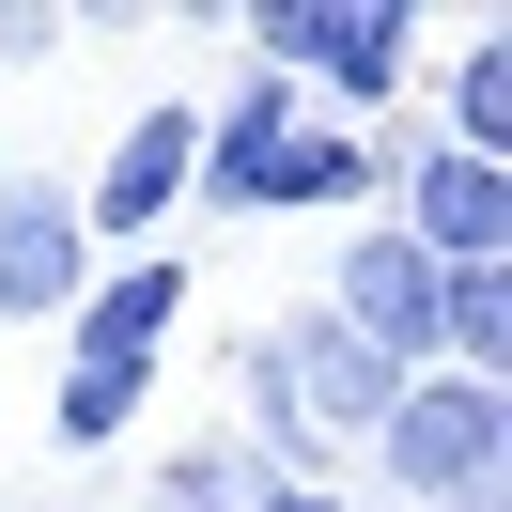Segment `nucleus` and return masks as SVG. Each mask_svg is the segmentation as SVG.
I'll return each mask as SVG.
<instances>
[{"instance_id":"1","label":"nucleus","mask_w":512,"mask_h":512,"mask_svg":"<svg viewBox=\"0 0 512 512\" xmlns=\"http://www.w3.org/2000/svg\"><path fill=\"white\" fill-rule=\"evenodd\" d=\"M171 311H187V264H171V249H125V264L78 280V311H63V388H47L63 450H125V435H140V388H156Z\"/></svg>"},{"instance_id":"2","label":"nucleus","mask_w":512,"mask_h":512,"mask_svg":"<svg viewBox=\"0 0 512 512\" xmlns=\"http://www.w3.org/2000/svg\"><path fill=\"white\" fill-rule=\"evenodd\" d=\"M249 78H280L295 109L357 125L419 78V16L404 0H249Z\"/></svg>"},{"instance_id":"3","label":"nucleus","mask_w":512,"mask_h":512,"mask_svg":"<svg viewBox=\"0 0 512 512\" xmlns=\"http://www.w3.org/2000/svg\"><path fill=\"white\" fill-rule=\"evenodd\" d=\"M388 450V512H450L481 481H512V388H466V373H404L373 419Z\"/></svg>"},{"instance_id":"4","label":"nucleus","mask_w":512,"mask_h":512,"mask_svg":"<svg viewBox=\"0 0 512 512\" xmlns=\"http://www.w3.org/2000/svg\"><path fill=\"white\" fill-rule=\"evenodd\" d=\"M187 156H202V94H156L125 140H109V171L78 187V249H94V264L156 249V233L187 218Z\"/></svg>"},{"instance_id":"5","label":"nucleus","mask_w":512,"mask_h":512,"mask_svg":"<svg viewBox=\"0 0 512 512\" xmlns=\"http://www.w3.org/2000/svg\"><path fill=\"white\" fill-rule=\"evenodd\" d=\"M264 357H280V404L311 419V450H342V435H373V419H388V388H404V373H388V357L357 342L342 311H326V295H311V311H295V326H264Z\"/></svg>"},{"instance_id":"6","label":"nucleus","mask_w":512,"mask_h":512,"mask_svg":"<svg viewBox=\"0 0 512 512\" xmlns=\"http://www.w3.org/2000/svg\"><path fill=\"white\" fill-rule=\"evenodd\" d=\"M388 233H404L419 264H512V171L497 156H450V140H419V171H404V202H388Z\"/></svg>"},{"instance_id":"7","label":"nucleus","mask_w":512,"mask_h":512,"mask_svg":"<svg viewBox=\"0 0 512 512\" xmlns=\"http://www.w3.org/2000/svg\"><path fill=\"white\" fill-rule=\"evenodd\" d=\"M94 249H78V187L47 171H0V326H63Z\"/></svg>"},{"instance_id":"8","label":"nucleus","mask_w":512,"mask_h":512,"mask_svg":"<svg viewBox=\"0 0 512 512\" xmlns=\"http://www.w3.org/2000/svg\"><path fill=\"white\" fill-rule=\"evenodd\" d=\"M435 295H450V280H435V264H419L404 233L373 218V233H357V249H342V280H326V311H342L357 342L388 357V373H435Z\"/></svg>"},{"instance_id":"9","label":"nucleus","mask_w":512,"mask_h":512,"mask_svg":"<svg viewBox=\"0 0 512 512\" xmlns=\"http://www.w3.org/2000/svg\"><path fill=\"white\" fill-rule=\"evenodd\" d=\"M373 187H388V156H373L357 125H326V109H311V125H295L280 156H264L249 218H311V202H373Z\"/></svg>"},{"instance_id":"10","label":"nucleus","mask_w":512,"mask_h":512,"mask_svg":"<svg viewBox=\"0 0 512 512\" xmlns=\"http://www.w3.org/2000/svg\"><path fill=\"white\" fill-rule=\"evenodd\" d=\"M435 373L512 388V264H450V295H435Z\"/></svg>"},{"instance_id":"11","label":"nucleus","mask_w":512,"mask_h":512,"mask_svg":"<svg viewBox=\"0 0 512 512\" xmlns=\"http://www.w3.org/2000/svg\"><path fill=\"white\" fill-rule=\"evenodd\" d=\"M435 140H450V156H497V171H512V32H481L466 63L435 78Z\"/></svg>"},{"instance_id":"12","label":"nucleus","mask_w":512,"mask_h":512,"mask_svg":"<svg viewBox=\"0 0 512 512\" xmlns=\"http://www.w3.org/2000/svg\"><path fill=\"white\" fill-rule=\"evenodd\" d=\"M233 497H249L233 450H171V466H156V512H233Z\"/></svg>"},{"instance_id":"13","label":"nucleus","mask_w":512,"mask_h":512,"mask_svg":"<svg viewBox=\"0 0 512 512\" xmlns=\"http://www.w3.org/2000/svg\"><path fill=\"white\" fill-rule=\"evenodd\" d=\"M63 47V0H0V63H47Z\"/></svg>"},{"instance_id":"14","label":"nucleus","mask_w":512,"mask_h":512,"mask_svg":"<svg viewBox=\"0 0 512 512\" xmlns=\"http://www.w3.org/2000/svg\"><path fill=\"white\" fill-rule=\"evenodd\" d=\"M233 512H357V497H326V481H249Z\"/></svg>"}]
</instances>
